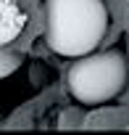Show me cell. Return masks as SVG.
Listing matches in <instances>:
<instances>
[{
    "mask_svg": "<svg viewBox=\"0 0 129 135\" xmlns=\"http://www.w3.org/2000/svg\"><path fill=\"white\" fill-rule=\"evenodd\" d=\"M47 45L58 56L79 58L92 53L105 29H108V11L103 0H47Z\"/></svg>",
    "mask_w": 129,
    "mask_h": 135,
    "instance_id": "1",
    "label": "cell"
},
{
    "mask_svg": "<svg viewBox=\"0 0 129 135\" xmlns=\"http://www.w3.org/2000/svg\"><path fill=\"white\" fill-rule=\"evenodd\" d=\"M19 56L13 53V50H6V45H0V80H6L11 72H16L19 69Z\"/></svg>",
    "mask_w": 129,
    "mask_h": 135,
    "instance_id": "4",
    "label": "cell"
},
{
    "mask_svg": "<svg viewBox=\"0 0 129 135\" xmlns=\"http://www.w3.org/2000/svg\"><path fill=\"white\" fill-rule=\"evenodd\" d=\"M69 90L79 103H105L121 93L126 82V61L116 53L79 56L69 69Z\"/></svg>",
    "mask_w": 129,
    "mask_h": 135,
    "instance_id": "2",
    "label": "cell"
},
{
    "mask_svg": "<svg viewBox=\"0 0 129 135\" xmlns=\"http://www.w3.org/2000/svg\"><path fill=\"white\" fill-rule=\"evenodd\" d=\"M26 27V13L16 0H0V45L13 42Z\"/></svg>",
    "mask_w": 129,
    "mask_h": 135,
    "instance_id": "3",
    "label": "cell"
}]
</instances>
